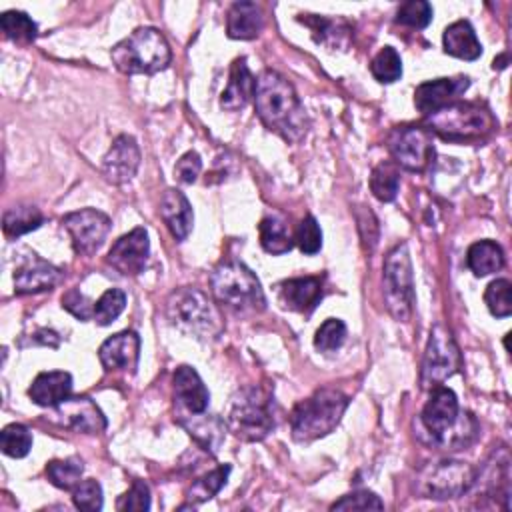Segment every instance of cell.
I'll list each match as a JSON object with an SVG mask.
<instances>
[{"instance_id":"3","label":"cell","mask_w":512,"mask_h":512,"mask_svg":"<svg viewBox=\"0 0 512 512\" xmlns=\"http://www.w3.org/2000/svg\"><path fill=\"white\" fill-rule=\"evenodd\" d=\"M166 318L182 334L196 340H214L222 334V318L214 302L198 288H178L166 300Z\"/></svg>"},{"instance_id":"46","label":"cell","mask_w":512,"mask_h":512,"mask_svg":"<svg viewBox=\"0 0 512 512\" xmlns=\"http://www.w3.org/2000/svg\"><path fill=\"white\" fill-rule=\"evenodd\" d=\"M202 170V160L198 156V152L188 150L186 154H182L174 166V174L182 184H192L196 182L198 174Z\"/></svg>"},{"instance_id":"41","label":"cell","mask_w":512,"mask_h":512,"mask_svg":"<svg viewBox=\"0 0 512 512\" xmlns=\"http://www.w3.org/2000/svg\"><path fill=\"white\" fill-rule=\"evenodd\" d=\"M72 500L74 506L78 510H86V512H96L102 510V486L98 480H80L74 488H72Z\"/></svg>"},{"instance_id":"24","label":"cell","mask_w":512,"mask_h":512,"mask_svg":"<svg viewBox=\"0 0 512 512\" xmlns=\"http://www.w3.org/2000/svg\"><path fill=\"white\" fill-rule=\"evenodd\" d=\"M254 88H256V80L246 64V58H236L230 68L228 84L222 90L220 106L230 112L244 108L250 102V98H254Z\"/></svg>"},{"instance_id":"7","label":"cell","mask_w":512,"mask_h":512,"mask_svg":"<svg viewBox=\"0 0 512 512\" xmlns=\"http://www.w3.org/2000/svg\"><path fill=\"white\" fill-rule=\"evenodd\" d=\"M230 432L244 442H258L274 428L272 392L260 384H248L240 388L228 414Z\"/></svg>"},{"instance_id":"42","label":"cell","mask_w":512,"mask_h":512,"mask_svg":"<svg viewBox=\"0 0 512 512\" xmlns=\"http://www.w3.org/2000/svg\"><path fill=\"white\" fill-rule=\"evenodd\" d=\"M432 20V6L424 0H410L398 8L396 22L410 28H426Z\"/></svg>"},{"instance_id":"11","label":"cell","mask_w":512,"mask_h":512,"mask_svg":"<svg viewBox=\"0 0 512 512\" xmlns=\"http://www.w3.org/2000/svg\"><path fill=\"white\" fill-rule=\"evenodd\" d=\"M476 480V470L460 460H440L422 470L418 492L424 498L448 500L466 494Z\"/></svg>"},{"instance_id":"8","label":"cell","mask_w":512,"mask_h":512,"mask_svg":"<svg viewBox=\"0 0 512 512\" xmlns=\"http://www.w3.org/2000/svg\"><path fill=\"white\" fill-rule=\"evenodd\" d=\"M428 130L444 140L468 142L484 138L494 128V118L488 108L476 102H450L424 118Z\"/></svg>"},{"instance_id":"4","label":"cell","mask_w":512,"mask_h":512,"mask_svg":"<svg viewBox=\"0 0 512 512\" xmlns=\"http://www.w3.org/2000/svg\"><path fill=\"white\" fill-rule=\"evenodd\" d=\"M210 288L214 298L236 314H258L266 308L258 278L238 260L220 262L210 276Z\"/></svg>"},{"instance_id":"37","label":"cell","mask_w":512,"mask_h":512,"mask_svg":"<svg viewBox=\"0 0 512 512\" xmlns=\"http://www.w3.org/2000/svg\"><path fill=\"white\" fill-rule=\"evenodd\" d=\"M0 448L10 458H24L32 448V434L24 424H8L0 432Z\"/></svg>"},{"instance_id":"45","label":"cell","mask_w":512,"mask_h":512,"mask_svg":"<svg viewBox=\"0 0 512 512\" xmlns=\"http://www.w3.org/2000/svg\"><path fill=\"white\" fill-rule=\"evenodd\" d=\"M118 510H148L150 508V490L142 480H134L130 490L122 494L116 502Z\"/></svg>"},{"instance_id":"32","label":"cell","mask_w":512,"mask_h":512,"mask_svg":"<svg viewBox=\"0 0 512 512\" xmlns=\"http://www.w3.org/2000/svg\"><path fill=\"white\" fill-rule=\"evenodd\" d=\"M400 170L394 162H380L370 174V190L380 202H392L398 194Z\"/></svg>"},{"instance_id":"47","label":"cell","mask_w":512,"mask_h":512,"mask_svg":"<svg viewBox=\"0 0 512 512\" xmlns=\"http://www.w3.org/2000/svg\"><path fill=\"white\" fill-rule=\"evenodd\" d=\"M62 308H66L70 314H74L80 320H88L94 318V304L76 288L68 290L62 296Z\"/></svg>"},{"instance_id":"2","label":"cell","mask_w":512,"mask_h":512,"mask_svg":"<svg viewBox=\"0 0 512 512\" xmlns=\"http://www.w3.org/2000/svg\"><path fill=\"white\" fill-rule=\"evenodd\" d=\"M420 418L430 440L446 450L464 448L476 436L474 418L460 412L456 394L442 384L430 390V398Z\"/></svg>"},{"instance_id":"10","label":"cell","mask_w":512,"mask_h":512,"mask_svg":"<svg viewBox=\"0 0 512 512\" xmlns=\"http://www.w3.org/2000/svg\"><path fill=\"white\" fill-rule=\"evenodd\" d=\"M460 364H462V358L452 332L444 324H436L430 330V336L424 348L422 370H420L422 388L432 390L434 386H440L446 378L458 372Z\"/></svg>"},{"instance_id":"23","label":"cell","mask_w":512,"mask_h":512,"mask_svg":"<svg viewBox=\"0 0 512 512\" xmlns=\"http://www.w3.org/2000/svg\"><path fill=\"white\" fill-rule=\"evenodd\" d=\"M72 392V376L64 370L40 372L28 388V396L34 404L54 408L66 400Z\"/></svg>"},{"instance_id":"30","label":"cell","mask_w":512,"mask_h":512,"mask_svg":"<svg viewBox=\"0 0 512 512\" xmlns=\"http://www.w3.org/2000/svg\"><path fill=\"white\" fill-rule=\"evenodd\" d=\"M258 236H260L262 248L268 254H284L294 244L286 222L282 218H278V216L262 218V222L258 224Z\"/></svg>"},{"instance_id":"39","label":"cell","mask_w":512,"mask_h":512,"mask_svg":"<svg viewBox=\"0 0 512 512\" xmlns=\"http://www.w3.org/2000/svg\"><path fill=\"white\" fill-rule=\"evenodd\" d=\"M126 306V294L120 288L106 290L94 304V322L98 326H108L114 322Z\"/></svg>"},{"instance_id":"14","label":"cell","mask_w":512,"mask_h":512,"mask_svg":"<svg viewBox=\"0 0 512 512\" xmlns=\"http://www.w3.org/2000/svg\"><path fill=\"white\" fill-rule=\"evenodd\" d=\"M150 256V240H148V232L146 228L138 226L134 230H130L128 234L120 236L108 256L106 262L120 274L124 276H138L148 262Z\"/></svg>"},{"instance_id":"44","label":"cell","mask_w":512,"mask_h":512,"mask_svg":"<svg viewBox=\"0 0 512 512\" xmlns=\"http://www.w3.org/2000/svg\"><path fill=\"white\" fill-rule=\"evenodd\" d=\"M384 502L370 490H356L342 496L330 506V510H382Z\"/></svg>"},{"instance_id":"15","label":"cell","mask_w":512,"mask_h":512,"mask_svg":"<svg viewBox=\"0 0 512 512\" xmlns=\"http://www.w3.org/2000/svg\"><path fill=\"white\" fill-rule=\"evenodd\" d=\"M174 404H176V420L192 414H202L208 408L210 394L204 386L200 374L192 366H178L174 376Z\"/></svg>"},{"instance_id":"25","label":"cell","mask_w":512,"mask_h":512,"mask_svg":"<svg viewBox=\"0 0 512 512\" xmlns=\"http://www.w3.org/2000/svg\"><path fill=\"white\" fill-rule=\"evenodd\" d=\"M312 30V38L316 44L326 46L328 50H346L350 44L352 28L342 18H326L318 14H302L298 18Z\"/></svg>"},{"instance_id":"29","label":"cell","mask_w":512,"mask_h":512,"mask_svg":"<svg viewBox=\"0 0 512 512\" xmlns=\"http://www.w3.org/2000/svg\"><path fill=\"white\" fill-rule=\"evenodd\" d=\"M466 264L474 276L482 278L498 272L504 266V252L494 240H480L468 248Z\"/></svg>"},{"instance_id":"48","label":"cell","mask_w":512,"mask_h":512,"mask_svg":"<svg viewBox=\"0 0 512 512\" xmlns=\"http://www.w3.org/2000/svg\"><path fill=\"white\" fill-rule=\"evenodd\" d=\"M506 62H508V56L504 54V56H500V58H494V64H492V68L496 70V68H504L506 66Z\"/></svg>"},{"instance_id":"9","label":"cell","mask_w":512,"mask_h":512,"mask_svg":"<svg viewBox=\"0 0 512 512\" xmlns=\"http://www.w3.org/2000/svg\"><path fill=\"white\" fill-rule=\"evenodd\" d=\"M382 286H384V302L388 312L396 320L406 322L414 308V274H412V260H410L406 242L396 244L388 252L384 260Z\"/></svg>"},{"instance_id":"21","label":"cell","mask_w":512,"mask_h":512,"mask_svg":"<svg viewBox=\"0 0 512 512\" xmlns=\"http://www.w3.org/2000/svg\"><path fill=\"white\" fill-rule=\"evenodd\" d=\"M160 216L174 240L182 242L192 232L194 214L188 198L178 188H168L160 198Z\"/></svg>"},{"instance_id":"31","label":"cell","mask_w":512,"mask_h":512,"mask_svg":"<svg viewBox=\"0 0 512 512\" xmlns=\"http://www.w3.org/2000/svg\"><path fill=\"white\" fill-rule=\"evenodd\" d=\"M42 224V212L30 204H18L4 212L2 228L6 236H22L36 230Z\"/></svg>"},{"instance_id":"27","label":"cell","mask_w":512,"mask_h":512,"mask_svg":"<svg viewBox=\"0 0 512 512\" xmlns=\"http://www.w3.org/2000/svg\"><path fill=\"white\" fill-rule=\"evenodd\" d=\"M444 52L462 60H476L482 54V44L476 38L474 28L468 20L452 22L442 36Z\"/></svg>"},{"instance_id":"22","label":"cell","mask_w":512,"mask_h":512,"mask_svg":"<svg viewBox=\"0 0 512 512\" xmlns=\"http://www.w3.org/2000/svg\"><path fill=\"white\" fill-rule=\"evenodd\" d=\"M278 296L284 308L294 312H310L322 298V280L316 276L284 280L280 284Z\"/></svg>"},{"instance_id":"18","label":"cell","mask_w":512,"mask_h":512,"mask_svg":"<svg viewBox=\"0 0 512 512\" xmlns=\"http://www.w3.org/2000/svg\"><path fill=\"white\" fill-rule=\"evenodd\" d=\"M140 354V338L134 330H122L108 340H104L98 348V358L108 372H134Z\"/></svg>"},{"instance_id":"13","label":"cell","mask_w":512,"mask_h":512,"mask_svg":"<svg viewBox=\"0 0 512 512\" xmlns=\"http://www.w3.org/2000/svg\"><path fill=\"white\" fill-rule=\"evenodd\" d=\"M62 226L72 238L74 252L80 256H90L104 244L110 232V218L96 208H82L68 212L62 218Z\"/></svg>"},{"instance_id":"26","label":"cell","mask_w":512,"mask_h":512,"mask_svg":"<svg viewBox=\"0 0 512 512\" xmlns=\"http://www.w3.org/2000/svg\"><path fill=\"white\" fill-rule=\"evenodd\" d=\"M264 28V12L256 2H234L226 16V34L234 40H252Z\"/></svg>"},{"instance_id":"36","label":"cell","mask_w":512,"mask_h":512,"mask_svg":"<svg viewBox=\"0 0 512 512\" xmlns=\"http://www.w3.org/2000/svg\"><path fill=\"white\" fill-rule=\"evenodd\" d=\"M370 72L372 76L382 82V84H390L396 82L402 76V60L400 54L396 52V48L392 46H384L370 62Z\"/></svg>"},{"instance_id":"17","label":"cell","mask_w":512,"mask_h":512,"mask_svg":"<svg viewBox=\"0 0 512 512\" xmlns=\"http://www.w3.org/2000/svg\"><path fill=\"white\" fill-rule=\"evenodd\" d=\"M60 422L82 434H98L106 428V416L88 396H68L54 406Z\"/></svg>"},{"instance_id":"35","label":"cell","mask_w":512,"mask_h":512,"mask_svg":"<svg viewBox=\"0 0 512 512\" xmlns=\"http://www.w3.org/2000/svg\"><path fill=\"white\" fill-rule=\"evenodd\" d=\"M84 472V464L78 456H68L62 460H50L46 464V476L50 484L60 490H72Z\"/></svg>"},{"instance_id":"38","label":"cell","mask_w":512,"mask_h":512,"mask_svg":"<svg viewBox=\"0 0 512 512\" xmlns=\"http://www.w3.org/2000/svg\"><path fill=\"white\" fill-rule=\"evenodd\" d=\"M512 284L506 278H496L492 280L486 290H484V302L490 310L492 316L496 318H506L512 314Z\"/></svg>"},{"instance_id":"12","label":"cell","mask_w":512,"mask_h":512,"mask_svg":"<svg viewBox=\"0 0 512 512\" xmlns=\"http://www.w3.org/2000/svg\"><path fill=\"white\" fill-rule=\"evenodd\" d=\"M388 150L394 156L396 166L422 172L434 156L432 134L422 126H396L388 134Z\"/></svg>"},{"instance_id":"20","label":"cell","mask_w":512,"mask_h":512,"mask_svg":"<svg viewBox=\"0 0 512 512\" xmlns=\"http://www.w3.org/2000/svg\"><path fill=\"white\" fill-rule=\"evenodd\" d=\"M468 84L470 82L466 76L436 78V80L422 82L414 90V106L418 112L428 116V114L436 112L438 108L454 102V98H458V94H462L468 88Z\"/></svg>"},{"instance_id":"43","label":"cell","mask_w":512,"mask_h":512,"mask_svg":"<svg viewBox=\"0 0 512 512\" xmlns=\"http://www.w3.org/2000/svg\"><path fill=\"white\" fill-rule=\"evenodd\" d=\"M296 244L304 254H316L322 248V230L312 214H308L296 228Z\"/></svg>"},{"instance_id":"40","label":"cell","mask_w":512,"mask_h":512,"mask_svg":"<svg viewBox=\"0 0 512 512\" xmlns=\"http://www.w3.org/2000/svg\"><path fill=\"white\" fill-rule=\"evenodd\" d=\"M346 340V324L338 318H328L320 324L314 336V346L320 352H334L338 350Z\"/></svg>"},{"instance_id":"5","label":"cell","mask_w":512,"mask_h":512,"mask_svg":"<svg viewBox=\"0 0 512 512\" xmlns=\"http://www.w3.org/2000/svg\"><path fill=\"white\" fill-rule=\"evenodd\" d=\"M348 396L336 388H320L310 398L300 400L290 414V430L296 442H310L330 434L344 410Z\"/></svg>"},{"instance_id":"19","label":"cell","mask_w":512,"mask_h":512,"mask_svg":"<svg viewBox=\"0 0 512 512\" xmlns=\"http://www.w3.org/2000/svg\"><path fill=\"white\" fill-rule=\"evenodd\" d=\"M62 280V270L30 254L14 272V290L18 294H38L52 290Z\"/></svg>"},{"instance_id":"33","label":"cell","mask_w":512,"mask_h":512,"mask_svg":"<svg viewBox=\"0 0 512 512\" xmlns=\"http://www.w3.org/2000/svg\"><path fill=\"white\" fill-rule=\"evenodd\" d=\"M228 474H230V466H228V464L216 466L214 470L202 474L200 478H196V480L192 482V486H190L188 492H186V498L192 502V506L210 500V498L216 496V494L220 492V488L226 484Z\"/></svg>"},{"instance_id":"34","label":"cell","mask_w":512,"mask_h":512,"mask_svg":"<svg viewBox=\"0 0 512 512\" xmlns=\"http://www.w3.org/2000/svg\"><path fill=\"white\" fill-rule=\"evenodd\" d=\"M0 28L6 38L20 42V44H30L38 36V26L36 22L20 10H8L0 16Z\"/></svg>"},{"instance_id":"28","label":"cell","mask_w":512,"mask_h":512,"mask_svg":"<svg viewBox=\"0 0 512 512\" xmlns=\"http://www.w3.org/2000/svg\"><path fill=\"white\" fill-rule=\"evenodd\" d=\"M178 424L184 426L188 430V434L204 448L210 452H216L218 446L224 440V432L226 426L222 420H218L216 416H206V412L202 414H192V416H184L178 418Z\"/></svg>"},{"instance_id":"16","label":"cell","mask_w":512,"mask_h":512,"mask_svg":"<svg viewBox=\"0 0 512 512\" xmlns=\"http://www.w3.org/2000/svg\"><path fill=\"white\" fill-rule=\"evenodd\" d=\"M140 166V148L128 134H120L102 158V174L112 184L130 182Z\"/></svg>"},{"instance_id":"1","label":"cell","mask_w":512,"mask_h":512,"mask_svg":"<svg viewBox=\"0 0 512 512\" xmlns=\"http://www.w3.org/2000/svg\"><path fill=\"white\" fill-rule=\"evenodd\" d=\"M254 106L260 122L286 142H300L308 132V114L294 86L276 70H264L254 88Z\"/></svg>"},{"instance_id":"6","label":"cell","mask_w":512,"mask_h":512,"mask_svg":"<svg viewBox=\"0 0 512 512\" xmlns=\"http://www.w3.org/2000/svg\"><path fill=\"white\" fill-rule=\"evenodd\" d=\"M114 66L124 74H156L170 64L172 52L156 28H136L110 50Z\"/></svg>"}]
</instances>
